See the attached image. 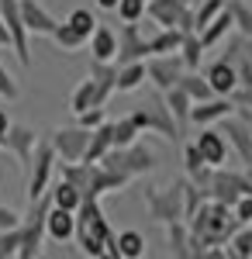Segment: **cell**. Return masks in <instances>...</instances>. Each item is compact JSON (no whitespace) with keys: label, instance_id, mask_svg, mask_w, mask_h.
Segmentation results:
<instances>
[{"label":"cell","instance_id":"33","mask_svg":"<svg viewBox=\"0 0 252 259\" xmlns=\"http://www.w3.org/2000/svg\"><path fill=\"white\" fill-rule=\"evenodd\" d=\"M228 11H232V28L242 35V38H252V7L245 0H228L225 4Z\"/></svg>","mask_w":252,"mask_h":259},{"label":"cell","instance_id":"2","mask_svg":"<svg viewBox=\"0 0 252 259\" xmlns=\"http://www.w3.org/2000/svg\"><path fill=\"white\" fill-rule=\"evenodd\" d=\"M132 121L138 124V132H152V135H159V139H166V142L180 139V124H176V118L170 114L166 97H162L159 90H155L145 104H138L135 111H132Z\"/></svg>","mask_w":252,"mask_h":259},{"label":"cell","instance_id":"28","mask_svg":"<svg viewBox=\"0 0 252 259\" xmlns=\"http://www.w3.org/2000/svg\"><path fill=\"white\" fill-rule=\"evenodd\" d=\"M180 41H183V31L180 28H159L149 35V56H170L180 49Z\"/></svg>","mask_w":252,"mask_h":259},{"label":"cell","instance_id":"50","mask_svg":"<svg viewBox=\"0 0 252 259\" xmlns=\"http://www.w3.org/2000/svg\"><path fill=\"white\" fill-rule=\"evenodd\" d=\"M0 49H11V35H7V24L0 18Z\"/></svg>","mask_w":252,"mask_h":259},{"label":"cell","instance_id":"29","mask_svg":"<svg viewBox=\"0 0 252 259\" xmlns=\"http://www.w3.org/2000/svg\"><path fill=\"white\" fill-rule=\"evenodd\" d=\"M204 45H200V35L197 31H183V41L176 49V56L183 59V69H200V59H204Z\"/></svg>","mask_w":252,"mask_h":259},{"label":"cell","instance_id":"44","mask_svg":"<svg viewBox=\"0 0 252 259\" xmlns=\"http://www.w3.org/2000/svg\"><path fill=\"white\" fill-rule=\"evenodd\" d=\"M242 49H245V38H242V35H232V38H228V45H225V52H221V59L235 66V62L242 59Z\"/></svg>","mask_w":252,"mask_h":259},{"label":"cell","instance_id":"21","mask_svg":"<svg viewBox=\"0 0 252 259\" xmlns=\"http://www.w3.org/2000/svg\"><path fill=\"white\" fill-rule=\"evenodd\" d=\"M204 80L211 83V90L218 94V97H228L235 87H238V80H235V66L225 59H214L211 66H207V73H204Z\"/></svg>","mask_w":252,"mask_h":259},{"label":"cell","instance_id":"39","mask_svg":"<svg viewBox=\"0 0 252 259\" xmlns=\"http://www.w3.org/2000/svg\"><path fill=\"white\" fill-rule=\"evenodd\" d=\"M228 245H232V249H228L232 256H238V259H249V256H252V232H249V225H242V228L235 232L232 239H228Z\"/></svg>","mask_w":252,"mask_h":259},{"label":"cell","instance_id":"40","mask_svg":"<svg viewBox=\"0 0 252 259\" xmlns=\"http://www.w3.org/2000/svg\"><path fill=\"white\" fill-rule=\"evenodd\" d=\"M114 14L121 21H132V24H138V21L145 18V0H117Z\"/></svg>","mask_w":252,"mask_h":259},{"label":"cell","instance_id":"30","mask_svg":"<svg viewBox=\"0 0 252 259\" xmlns=\"http://www.w3.org/2000/svg\"><path fill=\"white\" fill-rule=\"evenodd\" d=\"M145 83V59L138 62H124V66H117V90L121 94H132V90H138Z\"/></svg>","mask_w":252,"mask_h":259},{"label":"cell","instance_id":"22","mask_svg":"<svg viewBox=\"0 0 252 259\" xmlns=\"http://www.w3.org/2000/svg\"><path fill=\"white\" fill-rule=\"evenodd\" d=\"M228 31H232V11H228V7H221V11H218V14H214V18L197 31V35H200V45H204V49H214L218 41L228 38Z\"/></svg>","mask_w":252,"mask_h":259},{"label":"cell","instance_id":"32","mask_svg":"<svg viewBox=\"0 0 252 259\" xmlns=\"http://www.w3.org/2000/svg\"><path fill=\"white\" fill-rule=\"evenodd\" d=\"M176 87H183V90H187V97L194 100H207V97H214V90H211V83L204 80V76H200V73H197V69H183V76H180V83H176Z\"/></svg>","mask_w":252,"mask_h":259},{"label":"cell","instance_id":"41","mask_svg":"<svg viewBox=\"0 0 252 259\" xmlns=\"http://www.w3.org/2000/svg\"><path fill=\"white\" fill-rule=\"evenodd\" d=\"M0 97L4 100H18L21 97V87H18V80L4 69V62H0Z\"/></svg>","mask_w":252,"mask_h":259},{"label":"cell","instance_id":"23","mask_svg":"<svg viewBox=\"0 0 252 259\" xmlns=\"http://www.w3.org/2000/svg\"><path fill=\"white\" fill-rule=\"evenodd\" d=\"M90 52L94 59H104V62H114V52H117V31H111L107 24H97L90 31Z\"/></svg>","mask_w":252,"mask_h":259},{"label":"cell","instance_id":"27","mask_svg":"<svg viewBox=\"0 0 252 259\" xmlns=\"http://www.w3.org/2000/svg\"><path fill=\"white\" fill-rule=\"evenodd\" d=\"M162 97H166V107H170V114L176 118L180 132H183V124H190V107H194V100L187 97V90H183V87H170Z\"/></svg>","mask_w":252,"mask_h":259},{"label":"cell","instance_id":"47","mask_svg":"<svg viewBox=\"0 0 252 259\" xmlns=\"http://www.w3.org/2000/svg\"><path fill=\"white\" fill-rule=\"evenodd\" d=\"M228 97H232L235 107H249V111H252V87H235Z\"/></svg>","mask_w":252,"mask_h":259},{"label":"cell","instance_id":"43","mask_svg":"<svg viewBox=\"0 0 252 259\" xmlns=\"http://www.w3.org/2000/svg\"><path fill=\"white\" fill-rule=\"evenodd\" d=\"M100 121H107L104 107H87V111H79V114H76V124H79V128H97Z\"/></svg>","mask_w":252,"mask_h":259},{"label":"cell","instance_id":"52","mask_svg":"<svg viewBox=\"0 0 252 259\" xmlns=\"http://www.w3.org/2000/svg\"><path fill=\"white\" fill-rule=\"evenodd\" d=\"M245 4H249V7H252V0H245Z\"/></svg>","mask_w":252,"mask_h":259},{"label":"cell","instance_id":"14","mask_svg":"<svg viewBox=\"0 0 252 259\" xmlns=\"http://www.w3.org/2000/svg\"><path fill=\"white\" fill-rule=\"evenodd\" d=\"M194 145H197L200 159L207 162V166H225V159H228V142L221 135V128H214V124H204L200 128Z\"/></svg>","mask_w":252,"mask_h":259},{"label":"cell","instance_id":"34","mask_svg":"<svg viewBox=\"0 0 252 259\" xmlns=\"http://www.w3.org/2000/svg\"><path fill=\"white\" fill-rule=\"evenodd\" d=\"M87 107H97V87H94L90 76H87V80H79V87L73 90V97H69V111H73V114L87 111Z\"/></svg>","mask_w":252,"mask_h":259},{"label":"cell","instance_id":"49","mask_svg":"<svg viewBox=\"0 0 252 259\" xmlns=\"http://www.w3.org/2000/svg\"><path fill=\"white\" fill-rule=\"evenodd\" d=\"M7 128H11V118H7V111L0 107V145H4V135H7Z\"/></svg>","mask_w":252,"mask_h":259},{"label":"cell","instance_id":"38","mask_svg":"<svg viewBox=\"0 0 252 259\" xmlns=\"http://www.w3.org/2000/svg\"><path fill=\"white\" fill-rule=\"evenodd\" d=\"M66 24H69L73 31H79L83 38H90V31L97 28V18H94V14H90L87 7H76V11H73V14L66 18Z\"/></svg>","mask_w":252,"mask_h":259},{"label":"cell","instance_id":"35","mask_svg":"<svg viewBox=\"0 0 252 259\" xmlns=\"http://www.w3.org/2000/svg\"><path fill=\"white\" fill-rule=\"evenodd\" d=\"M138 135H142V132H138V124L132 121V114L111 121V145H121V149H124V145L138 142Z\"/></svg>","mask_w":252,"mask_h":259},{"label":"cell","instance_id":"10","mask_svg":"<svg viewBox=\"0 0 252 259\" xmlns=\"http://www.w3.org/2000/svg\"><path fill=\"white\" fill-rule=\"evenodd\" d=\"M138 59H149V38L138 31V24L124 21L121 31H117V52H114V62L124 66V62H138Z\"/></svg>","mask_w":252,"mask_h":259},{"label":"cell","instance_id":"5","mask_svg":"<svg viewBox=\"0 0 252 259\" xmlns=\"http://www.w3.org/2000/svg\"><path fill=\"white\" fill-rule=\"evenodd\" d=\"M24 173H28V200H38L52 187V173H56V149L49 145V139L35 142V152Z\"/></svg>","mask_w":252,"mask_h":259},{"label":"cell","instance_id":"13","mask_svg":"<svg viewBox=\"0 0 252 259\" xmlns=\"http://www.w3.org/2000/svg\"><path fill=\"white\" fill-rule=\"evenodd\" d=\"M35 142H38V135H35L28 124H11V128H7V135H4V145H0V149H7V152L21 162V169H28L31 152H35Z\"/></svg>","mask_w":252,"mask_h":259},{"label":"cell","instance_id":"42","mask_svg":"<svg viewBox=\"0 0 252 259\" xmlns=\"http://www.w3.org/2000/svg\"><path fill=\"white\" fill-rule=\"evenodd\" d=\"M18 228H7V232H0V259H11L18 256Z\"/></svg>","mask_w":252,"mask_h":259},{"label":"cell","instance_id":"16","mask_svg":"<svg viewBox=\"0 0 252 259\" xmlns=\"http://www.w3.org/2000/svg\"><path fill=\"white\" fill-rule=\"evenodd\" d=\"M155 162H159V156H155L149 145H142V142H132V145L121 149V166H124L128 177H145V173H152Z\"/></svg>","mask_w":252,"mask_h":259},{"label":"cell","instance_id":"15","mask_svg":"<svg viewBox=\"0 0 252 259\" xmlns=\"http://www.w3.org/2000/svg\"><path fill=\"white\" fill-rule=\"evenodd\" d=\"M18 11H21V21H24V28H28V35H52L56 31L59 21L41 7L38 0H18Z\"/></svg>","mask_w":252,"mask_h":259},{"label":"cell","instance_id":"11","mask_svg":"<svg viewBox=\"0 0 252 259\" xmlns=\"http://www.w3.org/2000/svg\"><path fill=\"white\" fill-rule=\"evenodd\" d=\"M132 183L128 173H114V169H104L100 162H90V177H87V190L83 197H104V194H117Z\"/></svg>","mask_w":252,"mask_h":259},{"label":"cell","instance_id":"26","mask_svg":"<svg viewBox=\"0 0 252 259\" xmlns=\"http://www.w3.org/2000/svg\"><path fill=\"white\" fill-rule=\"evenodd\" d=\"M166 245H170V256H176V259L190 256V228H187L183 218L166 225Z\"/></svg>","mask_w":252,"mask_h":259},{"label":"cell","instance_id":"37","mask_svg":"<svg viewBox=\"0 0 252 259\" xmlns=\"http://www.w3.org/2000/svg\"><path fill=\"white\" fill-rule=\"evenodd\" d=\"M87 177H90V162H59V180H69L79 187V194L87 190Z\"/></svg>","mask_w":252,"mask_h":259},{"label":"cell","instance_id":"7","mask_svg":"<svg viewBox=\"0 0 252 259\" xmlns=\"http://www.w3.org/2000/svg\"><path fill=\"white\" fill-rule=\"evenodd\" d=\"M0 18L7 24V35H11V49L18 56L21 66H31V45H28V28L21 21V11H18V0H0Z\"/></svg>","mask_w":252,"mask_h":259},{"label":"cell","instance_id":"20","mask_svg":"<svg viewBox=\"0 0 252 259\" xmlns=\"http://www.w3.org/2000/svg\"><path fill=\"white\" fill-rule=\"evenodd\" d=\"M187 0H145V18L159 28H176Z\"/></svg>","mask_w":252,"mask_h":259},{"label":"cell","instance_id":"48","mask_svg":"<svg viewBox=\"0 0 252 259\" xmlns=\"http://www.w3.org/2000/svg\"><path fill=\"white\" fill-rule=\"evenodd\" d=\"M176 28H180V31H197V21H194V7H190V4L183 7V14H180V21H176Z\"/></svg>","mask_w":252,"mask_h":259},{"label":"cell","instance_id":"18","mask_svg":"<svg viewBox=\"0 0 252 259\" xmlns=\"http://www.w3.org/2000/svg\"><path fill=\"white\" fill-rule=\"evenodd\" d=\"M45 235L52 242H69L76 235V211L49 207V214H45Z\"/></svg>","mask_w":252,"mask_h":259},{"label":"cell","instance_id":"1","mask_svg":"<svg viewBox=\"0 0 252 259\" xmlns=\"http://www.w3.org/2000/svg\"><path fill=\"white\" fill-rule=\"evenodd\" d=\"M187 228H190V256H204L211 245H225L242 228V221L232 214L228 204L204 197L197 204V211L187 218Z\"/></svg>","mask_w":252,"mask_h":259},{"label":"cell","instance_id":"31","mask_svg":"<svg viewBox=\"0 0 252 259\" xmlns=\"http://www.w3.org/2000/svg\"><path fill=\"white\" fill-rule=\"evenodd\" d=\"M49 197H52V207H66V211H76L83 194H79V187H73L69 180H59L56 187H49Z\"/></svg>","mask_w":252,"mask_h":259},{"label":"cell","instance_id":"36","mask_svg":"<svg viewBox=\"0 0 252 259\" xmlns=\"http://www.w3.org/2000/svg\"><path fill=\"white\" fill-rule=\"evenodd\" d=\"M49 38L56 41L62 52H76V49H83V45H87V38H83L79 31H73V28H69L66 21H59V24H56V31H52Z\"/></svg>","mask_w":252,"mask_h":259},{"label":"cell","instance_id":"53","mask_svg":"<svg viewBox=\"0 0 252 259\" xmlns=\"http://www.w3.org/2000/svg\"><path fill=\"white\" fill-rule=\"evenodd\" d=\"M249 232H252V221H249Z\"/></svg>","mask_w":252,"mask_h":259},{"label":"cell","instance_id":"46","mask_svg":"<svg viewBox=\"0 0 252 259\" xmlns=\"http://www.w3.org/2000/svg\"><path fill=\"white\" fill-rule=\"evenodd\" d=\"M21 225V214L14 207H7V204H0V232H7V228H18Z\"/></svg>","mask_w":252,"mask_h":259},{"label":"cell","instance_id":"51","mask_svg":"<svg viewBox=\"0 0 252 259\" xmlns=\"http://www.w3.org/2000/svg\"><path fill=\"white\" fill-rule=\"evenodd\" d=\"M94 4H97L100 11H114V7H117V0H94Z\"/></svg>","mask_w":252,"mask_h":259},{"label":"cell","instance_id":"17","mask_svg":"<svg viewBox=\"0 0 252 259\" xmlns=\"http://www.w3.org/2000/svg\"><path fill=\"white\" fill-rule=\"evenodd\" d=\"M232 111H235L232 97H218V94H214V97H207V100H197L194 107H190V121L204 128V124H218L221 118H228Z\"/></svg>","mask_w":252,"mask_h":259},{"label":"cell","instance_id":"4","mask_svg":"<svg viewBox=\"0 0 252 259\" xmlns=\"http://www.w3.org/2000/svg\"><path fill=\"white\" fill-rule=\"evenodd\" d=\"M145 207H149V218L159 225H170V221L183 218V187L180 180L170 187H152L145 183Z\"/></svg>","mask_w":252,"mask_h":259},{"label":"cell","instance_id":"45","mask_svg":"<svg viewBox=\"0 0 252 259\" xmlns=\"http://www.w3.org/2000/svg\"><path fill=\"white\" fill-rule=\"evenodd\" d=\"M232 214L242 221V225H249V221H252V194H242V197L235 200V204H232Z\"/></svg>","mask_w":252,"mask_h":259},{"label":"cell","instance_id":"12","mask_svg":"<svg viewBox=\"0 0 252 259\" xmlns=\"http://www.w3.org/2000/svg\"><path fill=\"white\" fill-rule=\"evenodd\" d=\"M218 124H221V135L228 142V149H235V156L242 159V166L252 169V132H249V124L242 118H232V114L221 118Z\"/></svg>","mask_w":252,"mask_h":259},{"label":"cell","instance_id":"19","mask_svg":"<svg viewBox=\"0 0 252 259\" xmlns=\"http://www.w3.org/2000/svg\"><path fill=\"white\" fill-rule=\"evenodd\" d=\"M90 80H94V87H97V107H104L107 100H111V94H114L117 87V62H104V59H94L90 62Z\"/></svg>","mask_w":252,"mask_h":259},{"label":"cell","instance_id":"6","mask_svg":"<svg viewBox=\"0 0 252 259\" xmlns=\"http://www.w3.org/2000/svg\"><path fill=\"white\" fill-rule=\"evenodd\" d=\"M242 194H252V173H235V169H225V166H214L211 183H207V197L232 207Z\"/></svg>","mask_w":252,"mask_h":259},{"label":"cell","instance_id":"25","mask_svg":"<svg viewBox=\"0 0 252 259\" xmlns=\"http://www.w3.org/2000/svg\"><path fill=\"white\" fill-rule=\"evenodd\" d=\"M107 149H111V121H100L97 128H90V142H87L79 162H97Z\"/></svg>","mask_w":252,"mask_h":259},{"label":"cell","instance_id":"3","mask_svg":"<svg viewBox=\"0 0 252 259\" xmlns=\"http://www.w3.org/2000/svg\"><path fill=\"white\" fill-rule=\"evenodd\" d=\"M52 207V197L49 190L41 194L38 200H31V211L21 214V225H18V256L21 259H35L41 256V242H45V214Z\"/></svg>","mask_w":252,"mask_h":259},{"label":"cell","instance_id":"24","mask_svg":"<svg viewBox=\"0 0 252 259\" xmlns=\"http://www.w3.org/2000/svg\"><path fill=\"white\" fill-rule=\"evenodd\" d=\"M117 259H142L145 252H149V242H145V235L142 232H135V228H124V232H117Z\"/></svg>","mask_w":252,"mask_h":259},{"label":"cell","instance_id":"9","mask_svg":"<svg viewBox=\"0 0 252 259\" xmlns=\"http://www.w3.org/2000/svg\"><path fill=\"white\" fill-rule=\"evenodd\" d=\"M87 142H90V128H79V124L76 128H56L49 135V145L56 149V159L62 162H79Z\"/></svg>","mask_w":252,"mask_h":259},{"label":"cell","instance_id":"8","mask_svg":"<svg viewBox=\"0 0 252 259\" xmlns=\"http://www.w3.org/2000/svg\"><path fill=\"white\" fill-rule=\"evenodd\" d=\"M180 76H183V59L176 52H170V56H149V62H145V80H152V87L159 94H166L170 87H176Z\"/></svg>","mask_w":252,"mask_h":259}]
</instances>
